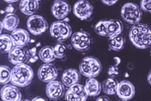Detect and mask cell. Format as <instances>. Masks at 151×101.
<instances>
[{"label": "cell", "mask_w": 151, "mask_h": 101, "mask_svg": "<svg viewBox=\"0 0 151 101\" xmlns=\"http://www.w3.org/2000/svg\"><path fill=\"white\" fill-rule=\"evenodd\" d=\"M147 79H148V82H149V84L151 85V70L150 71V73H149V74H148V77H147Z\"/></svg>", "instance_id": "38"}, {"label": "cell", "mask_w": 151, "mask_h": 101, "mask_svg": "<svg viewBox=\"0 0 151 101\" xmlns=\"http://www.w3.org/2000/svg\"><path fill=\"white\" fill-rule=\"evenodd\" d=\"M38 56L39 59L45 63H51L56 59L54 53V48L51 46H45L42 48L38 53Z\"/></svg>", "instance_id": "21"}, {"label": "cell", "mask_w": 151, "mask_h": 101, "mask_svg": "<svg viewBox=\"0 0 151 101\" xmlns=\"http://www.w3.org/2000/svg\"><path fill=\"white\" fill-rule=\"evenodd\" d=\"M67 46L62 43H59L57 44L54 47V53H55V58L57 59H63L66 54H67Z\"/></svg>", "instance_id": "27"}, {"label": "cell", "mask_w": 151, "mask_h": 101, "mask_svg": "<svg viewBox=\"0 0 151 101\" xmlns=\"http://www.w3.org/2000/svg\"><path fill=\"white\" fill-rule=\"evenodd\" d=\"M102 85V91L106 95H115L116 93L117 85L118 82L111 77L107 78L103 81Z\"/></svg>", "instance_id": "22"}, {"label": "cell", "mask_w": 151, "mask_h": 101, "mask_svg": "<svg viewBox=\"0 0 151 101\" xmlns=\"http://www.w3.org/2000/svg\"><path fill=\"white\" fill-rule=\"evenodd\" d=\"M125 43V38L121 34L109 37V47L113 51H120L124 48Z\"/></svg>", "instance_id": "23"}, {"label": "cell", "mask_w": 151, "mask_h": 101, "mask_svg": "<svg viewBox=\"0 0 151 101\" xmlns=\"http://www.w3.org/2000/svg\"><path fill=\"white\" fill-rule=\"evenodd\" d=\"M85 89L89 97H96L100 94L102 91V85L95 78H88L85 85Z\"/></svg>", "instance_id": "18"}, {"label": "cell", "mask_w": 151, "mask_h": 101, "mask_svg": "<svg viewBox=\"0 0 151 101\" xmlns=\"http://www.w3.org/2000/svg\"><path fill=\"white\" fill-rule=\"evenodd\" d=\"M140 7L142 11L151 13V0H141Z\"/></svg>", "instance_id": "30"}, {"label": "cell", "mask_w": 151, "mask_h": 101, "mask_svg": "<svg viewBox=\"0 0 151 101\" xmlns=\"http://www.w3.org/2000/svg\"><path fill=\"white\" fill-rule=\"evenodd\" d=\"M29 50L24 48V47H14L8 56L10 62L15 66L29 62Z\"/></svg>", "instance_id": "9"}, {"label": "cell", "mask_w": 151, "mask_h": 101, "mask_svg": "<svg viewBox=\"0 0 151 101\" xmlns=\"http://www.w3.org/2000/svg\"><path fill=\"white\" fill-rule=\"evenodd\" d=\"M73 12L74 16L79 19L87 20L93 15V7L92 4L87 0H79L74 4L73 7Z\"/></svg>", "instance_id": "8"}, {"label": "cell", "mask_w": 151, "mask_h": 101, "mask_svg": "<svg viewBox=\"0 0 151 101\" xmlns=\"http://www.w3.org/2000/svg\"><path fill=\"white\" fill-rule=\"evenodd\" d=\"M14 43L11 35L2 34L0 36V50L1 53H10L14 48Z\"/></svg>", "instance_id": "24"}, {"label": "cell", "mask_w": 151, "mask_h": 101, "mask_svg": "<svg viewBox=\"0 0 151 101\" xmlns=\"http://www.w3.org/2000/svg\"><path fill=\"white\" fill-rule=\"evenodd\" d=\"M38 1H40V0H38Z\"/></svg>", "instance_id": "40"}, {"label": "cell", "mask_w": 151, "mask_h": 101, "mask_svg": "<svg viewBox=\"0 0 151 101\" xmlns=\"http://www.w3.org/2000/svg\"><path fill=\"white\" fill-rule=\"evenodd\" d=\"M19 9L21 12L26 16H32L39 9L38 0H21L19 4Z\"/></svg>", "instance_id": "17"}, {"label": "cell", "mask_w": 151, "mask_h": 101, "mask_svg": "<svg viewBox=\"0 0 151 101\" xmlns=\"http://www.w3.org/2000/svg\"><path fill=\"white\" fill-rule=\"evenodd\" d=\"M129 37L131 43L139 49L151 47V27L145 23H137L129 30Z\"/></svg>", "instance_id": "1"}, {"label": "cell", "mask_w": 151, "mask_h": 101, "mask_svg": "<svg viewBox=\"0 0 151 101\" xmlns=\"http://www.w3.org/2000/svg\"><path fill=\"white\" fill-rule=\"evenodd\" d=\"M100 1L108 6H112L118 2V0H100Z\"/></svg>", "instance_id": "32"}, {"label": "cell", "mask_w": 151, "mask_h": 101, "mask_svg": "<svg viewBox=\"0 0 151 101\" xmlns=\"http://www.w3.org/2000/svg\"><path fill=\"white\" fill-rule=\"evenodd\" d=\"M5 3H8V4H13V3H16L19 0H4Z\"/></svg>", "instance_id": "39"}, {"label": "cell", "mask_w": 151, "mask_h": 101, "mask_svg": "<svg viewBox=\"0 0 151 101\" xmlns=\"http://www.w3.org/2000/svg\"><path fill=\"white\" fill-rule=\"evenodd\" d=\"M97 101H110V99L109 98H107L106 96H103V97H99V98H98Z\"/></svg>", "instance_id": "36"}, {"label": "cell", "mask_w": 151, "mask_h": 101, "mask_svg": "<svg viewBox=\"0 0 151 101\" xmlns=\"http://www.w3.org/2000/svg\"><path fill=\"white\" fill-rule=\"evenodd\" d=\"M124 25L123 22L116 19L106 20V32L107 37H111L114 35H117L123 32Z\"/></svg>", "instance_id": "19"}, {"label": "cell", "mask_w": 151, "mask_h": 101, "mask_svg": "<svg viewBox=\"0 0 151 101\" xmlns=\"http://www.w3.org/2000/svg\"><path fill=\"white\" fill-rule=\"evenodd\" d=\"M65 100L67 101H82L81 97L70 88L65 93Z\"/></svg>", "instance_id": "29"}, {"label": "cell", "mask_w": 151, "mask_h": 101, "mask_svg": "<svg viewBox=\"0 0 151 101\" xmlns=\"http://www.w3.org/2000/svg\"><path fill=\"white\" fill-rule=\"evenodd\" d=\"M14 11H15V7L12 5V4H9V5L5 9V12L6 13H14Z\"/></svg>", "instance_id": "33"}, {"label": "cell", "mask_w": 151, "mask_h": 101, "mask_svg": "<svg viewBox=\"0 0 151 101\" xmlns=\"http://www.w3.org/2000/svg\"><path fill=\"white\" fill-rule=\"evenodd\" d=\"M80 73L86 78H96L102 71V64L99 59L93 56H86L80 63Z\"/></svg>", "instance_id": "3"}, {"label": "cell", "mask_w": 151, "mask_h": 101, "mask_svg": "<svg viewBox=\"0 0 151 101\" xmlns=\"http://www.w3.org/2000/svg\"><path fill=\"white\" fill-rule=\"evenodd\" d=\"M11 36L15 47H25L30 41L29 34L24 29H17L13 30Z\"/></svg>", "instance_id": "15"}, {"label": "cell", "mask_w": 151, "mask_h": 101, "mask_svg": "<svg viewBox=\"0 0 151 101\" xmlns=\"http://www.w3.org/2000/svg\"><path fill=\"white\" fill-rule=\"evenodd\" d=\"M135 93H136L135 87L130 81L122 80L118 82L116 94L120 100L124 101L129 100L135 96Z\"/></svg>", "instance_id": "10"}, {"label": "cell", "mask_w": 151, "mask_h": 101, "mask_svg": "<svg viewBox=\"0 0 151 101\" xmlns=\"http://www.w3.org/2000/svg\"><path fill=\"white\" fill-rule=\"evenodd\" d=\"M1 99L4 101H20L22 100V93L18 87L6 84L1 89Z\"/></svg>", "instance_id": "14"}, {"label": "cell", "mask_w": 151, "mask_h": 101, "mask_svg": "<svg viewBox=\"0 0 151 101\" xmlns=\"http://www.w3.org/2000/svg\"><path fill=\"white\" fill-rule=\"evenodd\" d=\"M12 68L5 65L0 67V82L2 85H6L11 81Z\"/></svg>", "instance_id": "25"}, {"label": "cell", "mask_w": 151, "mask_h": 101, "mask_svg": "<svg viewBox=\"0 0 151 101\" xmlns=\"http://www.w3.org/2000/svg\"><path fill=\"white\" fill-rule=\"evenodd\" d=\"M73 47L78 51H86L92 44V37L86 31L81 30L73 33L71 36Z\"/></svg>", "instance_id": "7"}, {"label": "cell", "mask_w": 151, "mask_h": 101, "mask_svg": "<svg viewBox=\"0 0 151 101\" xmlns=\"http://www.w3.org/2000/svg\"><path fill=\"white\" fill-rule=\"evenodd\" d=\"M81 77V73L74 68H69L66 69L62 75H61V81L65 85V87H70L73 85L79 82Z\"/></svg>", "instance_id": "16"}, {"label": "cell", "mask_w": 151, "mask_h": 101, "mask_svg": "<svg viewBox=\"0 0 151 101\" xmlns=\"http://www.w3.org/2000/svg\"><path fill=\"white\" fill-rule=\"evenodd\" d=\"M38 79L45 83L55 80L58 77V71L55 66L50 63H45L39 67L37 72Z\"/></svg>", "instance_id": "11"}, {"label": "cell", "mask_w": 151, "mask_h": 101, "mask_svg": "<svg viewBox=\"0 0 151 101\" xmlns=\"http://www.w3.org/2000/svg\"><path fill=\"white\" fill-rule=\"evenodd\" d=\"M120 13L123 20L132 25L139 23L142 17V11L141 7L131 2L124 4L121 8Z\"/></svg>", "instance_id": "4"}, {"label": "cell", "mask_w": 151, "mask_h": 101, "mask_svg": "<svg viewBox=\"0 0 151 101\" xmlns=\"http://www.w3.org/2000/svg\"><path fill=\"white\" fill-rule=\"evenodd\" d=\"M32 100L33 101H45V100H44V99H42V98H41V97H36V98H34Z\"/></svg>", "instance_id": "37"}, {"label": "cell", "mask_w": 151, "mask_h": 101, "mask_svg": "<svg viewBox=\"0 0 151 101\" xmlns=\"http://www.w3.org/2000/svg\"><path fill=\"white\" fill-rule=\"evenodd\" d=\"M71 10V6L63 0H56L51 7L52 15L58 20L65 19L68 16Z\"/></svg>", "instance_id": "13"}, {"label": "cell", "mask_w": 151, "mask_h": 101, "mask_svg": "<svg viewBox=\"0 0 151 101\" xmlns=\"http://www.w3.org/2000/svg\"><path fill=\"white\" fill-rule=\"evenodd\" d=\"M28 30L34 35H41L44 34L48 29L47 20L40 15H32L27 20Z\"/></svg>", "instance_id": "6"}, {"label": "cell", "mask_w": 151, "mask_h": 101, "mask_svg": "<svg viewBox=\"0 0 151 101\" xmlns=\"http://www.w3.org/2000/svg\"><path fill=\"white\" fill-rule=\"evenodd\" d=\"M49 32L53 38L62 43L72 36V28L67 22L63 21H56L53 22L49 28Z\"/></svg>", "instance_id": "5"}, {"label": "cell", "mask_w": 151, "mask_h": 101, "mask_svg": "<svg viewBox=\"0 0 151 101\" xmlns=\"http://www.w3.org/2000/svg\"><path fill=\"white\" fill-rule=\"evenodd\" d=\"M69 88L73 90L75 93H77L81 97L82 101H86L87 100V98L89 97L85 89V87H83L82 85L79 84V83H76V84L73 85L72 87H70Z\"/></svg>", "instance_id": "26"}, {"label": "cell", "mask_w": 151, "mask_h": 101, "mask_svg": "<svg viewBox=\"0 0 151 101\" xmlns=\"http://www.w3.org/2000/svg\"><path fill=\"white\" fill-rule=\"evenodd\" d=\"M34 78V71L32 67L26 63L16 65L12 69L11 82L18 87L29 86Z\"/></svg>", "instance_id": "2"}, {"label": "cell", "mask_w": 151, "mask_h": 101, "mask_svg": "<svg viewBox=\"0 0 151 101\" xmlns=\"http://www.w3.org/2000/svg\"><path fill=\"white\" fill-rule=\"evenodd\" d=\"M65 93V85L62 81L53 80L47 83L46 87L47 96L53 100H58Z\"/></svg>", "instance_id": "12"}, {"label": "cell", "mask_w": 151, "mask_h": 101, "mask_svg": "<svg viewBox=\"0 0 151 101\" xmlns=\"http://www.w3.org/2000/svg\"><path fill=\"white\" fill-rule=\"evenodd\" d=\"M29 55L30 56H36V48H32L29 49Z\"/></svg>", "instance_id": "35"}, {"label": "cell", "mask_w": 151, "mask_h": 101, "mask_svg": "<svg viewBox=\"0 0 151 101\" xmlns=\"http://www.w3.org/2000/svg\"><path fill=\"white\" fill-rule=\"evenodd\" d=\"M2 22L6 30L13 31L17 30L19 25V17L15 13H7Z\"/></svg>", "instance_id": "20"}, {"label": "cell", "mask_w": 151, "mask_h": 101, "mask_svg": "<svg viewBox=\"0 0 151 101\" xmlns=\"http://www.w3.org/2000/svg\"><path fill=\"white\" fill-rule=\"evenodd\" d=\"M94 31L100 36L107 37V32H106V20H101L99 21L94 26Z\"/></svg>", "instance_id": "28"}, {"label": "cell", "mask_w": 151, "mask_h": 101, "mask_svg": "<svg viewBox=\"0 0 151 101\" xmlns=\"http://www.w3.org/2000/svg\"><path fill=\"white\" fill-rule=\"evenodd\" d=\"M120 64V61H118L116 65L114 66H111V67H109L108 69V74L109 76H113V75H117L118 74V65Z\"/></svg>", "instance_id": "31"}, {"label": "cell", "mask_w": 151, "mask_h": 101, "mask_svg": "<svg viewBox=\"0 0 151 101\" xmlns=\"http://www.w3.org/2000/svg\"><path fill=\"white\" fill-rule=\"evenodd\" d=\"M38 58H39V56H30V58H29V63H34V62H35V61L38 60Z\"/></svg>", "instance_id": "34"}]
</instances>
